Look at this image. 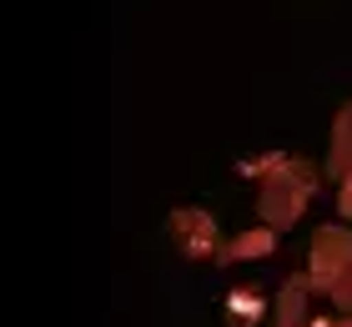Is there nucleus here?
<instances>
[{
  "instance_id": "f257e3e1",
  "label": "nucleus",
  "mask_w": 352,
  "mask_h": 327,
  "mask_svg": "<svg viewBox=\"0 0 352 327\" xmlns=\"http://www.w3.org/2000/svg\"><path fill=\"white\" fill-rule=\"evenodd\" d=\"M236 171L262 182L257 211H262V226H272V232L297 226V217H302L307 202H312V191L322 187V171H317L312 161H302V156H277V151L247 161V167H236Z\"/></svg>"
},
{
  "instance_id": "f03ea898",
  "label": "nucleus",
  "mask_w": 352,
  "mask_h": 327,
  "mask_svg": "<svg viewBox=\"0 0 352 327\" xmlns=\"http://www.w3.org/2000/svg\"><path fill=\"white\" fill-rule=\"evenodd\" d=\"M352 267V232L347 226H317L312 252H307V282L312 292H332L342 282V272Z\"/></svg>"
},
{
  "instance_id": "7ed1b4c3",
  "label": "nucleus",
  "mask_w": 352,
  "mask_h": 327,
  "mask_svg": "<svg viewBox=\"0 0 352 327\" xmlns=\"http://www.w3.org/2000/svg\"><path fill=\"white\" fill-rule=\"evenodd\" d=\"M171 242L182 247V257H221V232H217V222L206 217V211H197V207H176L171 211Z\"/></svg>"
},
{
  "instance_id": "20e7f679",
  "label": "nucleus",
  "mask_w": 352,
  "mask_h": 327,
  "mask_svg": "<svg viewBox=\"0 0 352 327\" xmlns=\"http://www.w3.org/2000/svg\"><path fill=\"white\" fill-rule=\"evenodd\" d=\"M277 252V232L272 226H247V232H236L232 242H221V267H232V262H262Z\"/></svg>"
},
{
  "instance_id": "39448f33",
  "label": "nucleus",
  "mask_w": 352,
  "mask_h": 327,
  "mask_svg": "<svg viewBox=\"0 0 352 327\" xmlns=\"http://www.w3.org/2000/svg\"><path fill=\"white\" fill-rule=\"evenodd\" d=\"M307 292H312L307 272L292 277V282L282 287V297H277V327H307V322H312V317H307Z\"/></svg>"
},
{
  "instance_id": "423d86ee",
  "label": "nucleus",
  "mask_w": 352,
  "mask_h": 327,
  "mask_svg": "<svg viewBox=\"0 0 352 327\" xmlns=\"http://www.w3.org/2000/svg\"><path fill=\"white\" fill-rule=\"evenodd\" d=\"M352 167V101L338 111V121H332V151H327V176H347Z\"/></svg>"
},
{
  "instance_id": "0eeeda50",
  "label": "nucleus",
  "mask_w": 352,
  "mask_h": 327,
  "mask_svg": "<svg viewBox=\"0 0 352 327\" xmlns=\"http://www.w3.org/2000/svg\"><path fill=\"white\" fill-rule=\"evenodd\" d=\"M327 297H332V302H338V307H342V313L352 317V267L342 272V282H338V287H332V292H327Z\"/></svg>"
},
{
  "instance_id": "6e6552de",
  "label": "nucleus",
  "mask_w": 352,
  "mask_h": 327,
  "mask_svg": "<svg viewBox=\"0 0 352 327\" xmlns=\"http://www.w3.org/2000/svg\"><path fill=\"white\" fill-rule=\"evenodd\" d=\"M338 211H342V217H352V167H347V176H342V191H338Z\"/></svg>"
},
{
  "instance_id": "1a4fd4ad",
  "label": "nucleus",
  "mask_w": 352,
  "mask_h": 327,
  "mask_svg": "<svg viewBox=\"0 0 352 327\" xmlns=\"http://www.w3.org/2000/svg\"><path fill=\"white\" fill-rule=\"evenodd\" d=\"M307 327H352V317H312Z\"/></svg>"
}]
</instances>
